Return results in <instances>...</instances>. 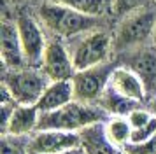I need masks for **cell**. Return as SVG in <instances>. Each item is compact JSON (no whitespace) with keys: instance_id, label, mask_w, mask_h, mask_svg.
<instances>
[{"instance_id":"603a6c76","label":"cell","mask_w":156,"mask_h":154,"mask_svg":"<svg viewBox=\"0 0 156 154\" xmlns=\"http://www.w3.org/2000/svg\"><path fill=\"white\" fill-rule=\"evenodd\" d=\"M123 152L125 154H156V135L153 138H149L147 142H144V144L128 145Z\"/></svg>"},{"instance_id":"277c9868","label":"cell","mask_w":156,"mask_h":154,"mask_svg":"<svg viewBox=\"0 0 156 154\" xmlns=\"http://www.w3.org/2000/svg\"><path fill=\"white\" fill-rule=\"evenodd\" d=\"M107 114L98 103H83L74 100L58 110L41 114L39 130H65V131H81L83 128L95 123H105Z\"/></svg>"},{"instance_id":"8fae6325","label":"cell","mask_w":156,"mask_h":154,"mask_svg":"<svg viewBox=\"0 0 156 154\" xmlns=\"http://www.w3.org/2000/svg\"><path fill=\"white\" fill-rule=\"evenodd\" d=\"M0 56H2L4 70H18L27 67L14 19H4L0 25Z\"/></svg>"},{"instance_id":"f1b7e54d","label":"cell","mask_w":156,"mask_h":154,"mask_svg":"<svg viewBox=\"0 0 156 154\" xmlns=\"http://www.w3.org/2000/svg\"><path fill=\"white\" fill-rule=\"evenodd\" d=\"M30 154H37V152H30Z\"/></svg>"},{"instance_id":"4316f807","label":"cell","mask_w":156,"mask_h":154,"mask_svg":"<svg viewBox=\"0 0 156 154\" xmlns=\"http://www.w3.org/2000/svg\"><path fill=\"white\" fill-rule=\"evenodd\" d=\"M16 2H28V0H16Z\"/></svg>"},{"instance_id":"3957f363","label":"cell","mask_w":156,"mask_h":154,"mask_svg":"<svg viewBox=\"0 0 156 154\" xmlns=\"http://www.w3.org/2000/svg\"><path fill=\"white\" fill-rule=\"evenodd\" d=\"M65 42L69 46L76 70L91 68L114 60L112 33L105 28L98 26Z\"/></svg>"},{"instance_id":"ac0fdd59","label":"cell","mask_w":156,"mask_h":154,"mask_svg":"<svg viewBox=\"0 0 156 154\" xmlns=\"http://www.w3.org/2000/svg\"><path fill=\"white\" fill-rule=\"evenodd\" d=\"M62 5H67L86 16H93V18H102L105 11L111 7V0H53Z\"/></svg>"},{"instance_id":"7402d4cb","label":"cell","mask_w":156,"mask_h":154,"mask_svg":"<svg viewBox=\"0 0 156 154\" xmlns=\"http://www.w3.org/2000/svg\"><path fill=\"white\" fill-rule=\"evenodd\" d=\"M156 135V117L146 124L144 128H139V130H133L132 133V144L130 145H139V144H144V142H147L149 138H153Z\"/></svg>"},{"instance_id":"7c38bea8","label":"cell","mask_w":156,"mask_h":154,"mask_svg":"<svg viewBox=\"0 0 156 154\" xmlns=\"http://www.w3.org/2000/svg\"><path fill=\"white\" fill-rule=\"evenodd\" d=\"M109 88H112L119 95L132 98V100H135L142 105H146L149 102V93L146 89L144 82H142V79L132 68H128L125 65H119V63H116V68L112 70Z\"/></svg>"},{"instance_id":"83f0119b","label":"cell","mask_w":156,"mask_h":154,"mask_svg":"<svg viewBox=\"0 0 156 154\" xmlns=\"http://www.w3.org/2000/svg\"><path fill=\"white\" fill-rule=\"evenodd\" d=\"M151 2H153V4H154V5H156V0H151Z\"/></svg>"},{"instance_id":"ba28073f","label":"cell","mask_w":156,"mask_h":154,"mask_svg":"<svg viewBox=\"0 0 156 154\" xmlns=\"http://www.w3.org/2000/svg\"><path fill=\"white\" fill-rule=\"evenodd\" d=\"M41 70L49 81H70L74 77L77 70L74 67L69 46L63 39L49 37L42 63H41Z\"/></svg>"},{"instance_id":"8992f818","label":"cell","mask_w":156,"mask_h":154,"mask_svg":"<svg viewBox=\"0 0 156 154\" xmlns=\"http://www.w3.org/2000/svg\"><path fill=\"white\" fill-rule=\"evenodd\" d=\"M114 68H116V61L112 60L91 68L77 70L70 79L76 100L83 103H97L104 95V91L109 88Z\"/></svg>"},{"instance_id":"6da1fadb","label":"cell","mask_w":156,"mask_h":154,"mask_svg":"<svg viewBox=\"0 0 156 154\" xmlns=\"http://www.w3.org/2000/svg\"><path fill=\"white\" fill-rule=\"evenodd\" d=\"M37 19L46 28L49 37L70 40L77 35L98 28L100 18L86 16L70 7L62 5L53 0H42L37 7Z\"/></svg>"},{"instance_id":"d6986e66","label":"cell","mask_w":156,"mask_h":154,"mask_svg":"<svg viewBox=\"0 0 156 154\" xmlns=\"http://www.w3.org/2000/svg\"><path fill=\"white\" fill-rule=\"evenodd\" d=\"M147 4H151V0H111V7H109V12L112 18L121 19L125 18L126 14L133 12L137 9H142Z\"/></svg>"},{"instance_id":"4fadbf2b","label":"cell","mask_w":156,"mask_h":154,"mask_svg":"<svg viewBox=\"0 0 156 154\" xmlns=\"http://www.w3.org/2000/svg\"><path fill=\"white\" fill-rule=\"evenodd\" d=\"M39 123H41V110L37 109V105H16L7 130L2 135L30 138L39 130Z\"/></svg>"},{"instance_id":"5b68a950","label":"cell","mask_w":156,"mask_h":154,"mask_svg":"<svg viewBox=\"0 0 156 154\" xmlns=\"http://www.w3.org/2000/svg\"><path fill=\"white\" fill-rule=\"evenodd\" d=\"M51 81L41 68L23 67L18 70H4L2 84L7 86L18 105H37L44 89Z\"/></svg>"},{"instance_id":"30bf717a","label":"cell","mask_w":156,"mask_h":154,"mask_svg":"<svg viewBox=\"0 0 156 154\" xmlns=\"http://www.w3.org/2000/svg\"><path fill=\"white\" fill-rule=\"evenodd\" d=\"M79 133L65 130H37L28 138L30 152L37 154H62L79 147Z\"/></svg>"},{"instance_id":"2e32d148","label":"cell","mask_w":156,"mask_h":154,"mask_svg":"<svg viewBox=\"0 0 156 154\" xmlns=\"http://www.w3.org/2000/svg\"><path fill=\"white\" fill-rule=\"evenodd\" d=\"M105 126V135L111 140L116 149L125 151L130 144H132V133L133 128L128 123V119L125 116H109L107 121L104 123Z\"/></svg>"},{"instance_id":"7a4b0ae2","label":"cell","mask_w":156,"mask_h":154,"mask_svg":"<svg viewBox=\"0 0 156 154\" xmlns=\"http://www.w3.org/2000/svg\"><path fill=\"white\" fill-rule=\"evenodd\" d=\"M156 28V5L151 2L142 9L126 14L118 19V26L112 32L114 58L128 51L151 44Z\"/></svg>"},{"instance_id":"ffe728a7","label":"cell","mask_w":156,"mask_h":154,"mask_svg":"<svg viewBox=\"0 0 156 154\" xmlns=\"http://www.w3.org/2000/svg\"><path fill=\"white\" fill-rule=\"evenodd\" d=\"M0 154H30L28 138L2 135L0 137Z\"/></svg>"},{"instance_id":"52a82bcc","label":"cell","mask_w":156,"mask_h":154,"mask_svg":"<svg viewBox=\"0 0 156 154\" xmlns=\"http://www.w3.org/2000/svg\"><path fill=\"white\" fill-rule=\"evenodd\" d=\"M16 26L21 40L23 54L27 67L41 68V63L44 58V51L49 42V35L46 32V28L41 25V21L37 19L34 14H20L16 16Z\"/></svg>"},{"instance_id":"e0dca14e","label":"cell","mask_w":156,"mask_h":154,"mask_svg":"<svg viewBox=\"0 0 156 154\" xmlns=\"http://www.w3.org/2000/svg\"><path fill=\"white\" fill-rule=\"evenodd\" d=\"M97 103H98L109 116H125V117H126L132 110H135L137 107L142 105V103H139V102L132 100V98H126V96H123V95H119V93L114 91L112 88H107Z\"/></svg>"},{"instance_id":"44dd1931","label":"cell","mask_w":156,"mask_h":154,"mask_svg":"<svg viewBox=\"0 0 156 154\" xmlns=\"http://www.w3.org/2000/svg\"><path fill=\"white\" fill-rule=\"evenodd\" d=\"M154 117H156V116L151 112V109H149L147 105H140V107H137L135 110H132L126 116L128 123L132 124V128H133V130L144 128V126L149 124V123H151Z\"/></svg>"},{"instance_id":"5bb4252c","label":"cell","mask_w":156,"mask_h":154,"mask_svg":"<svg viewBox=\"0 0 156 154\" xmlns=\"http://www.w3.org/2000/svg\"><path fill=\"white\" fill-rule=\"evenodd\" d=\"M74 100H76V96H74L72 81H51L48 88L44 89L41 100L37 102V109L41 110V114L53 112L69 105Z\"/></svg>"},{"instance_id":"9a60e30c","label":"cell","mask_w":156,"mask_h":154,"mask_svg":"<svg viewBox=\"0 0 156 154\" xmlns=\"http://www.w3.org/2000/svg\"><path fill=\"white\" fill-rule=\"evenodd\" d=\"M79 145L88 154H125L123 151L116 149L105 135L104 123H95L83 128L79 131Z\"/></svg>"},{"instance_id":"9c48e42d","label":"cell","mask_w":156,"mask_h":154,"mask_svg":"<svg viewBox=\"0 0 156 154\" xmlns=\"http://www.w3.org/2000/svg\"><path fill=\"white\" fill-rule=\"evenodd\" d=\"M114 61L132 68L142 79L149 93V98L156 95V47L154 44H146L114 58Z\"/></svg>"},{"instance_id":"cb8c5ba5","label":"cell","mask_w":156,"mask_h":154,"mask_svg":"<svg viewBox=\"0 0 156 154\" xmlns=\"http://www.w3.org/2000/svg\"><path fill=\"white\" fill-rule=\"evenodd\" d=\"M146 105H147L149 109H151V112L156 116V95H153V96L149 98V102H147Z\"/></svg>"},{"instance_id":"d4e9b609","label":"cell","mask_w":156,"mask_h":154,"mask_svg":"<svg viewBox=\"0 0 156 154\" xmlns=\"http://www.w3.org/2000/svg\"><path fill=\"white\" fill-rule=\"evenodd\" d=\"M62 154H88L83 149V147L79 145V147H74V149H70V151H65V152H62Z\"/></svg>"},{"instance_id":"484cf974","label":"cell","mask_w":156,"mask_h":154,"mask_svg":"<svg viewBox=\"0 0 156 154\" xmlns=\"http://www.w3.org/2000/svg\"><path fill=\"white\" fill-rule=\"evenodd\" d=\"M153 44H154V47H156V28H154V35H153Z\"/></svg>"}]
</instances>
